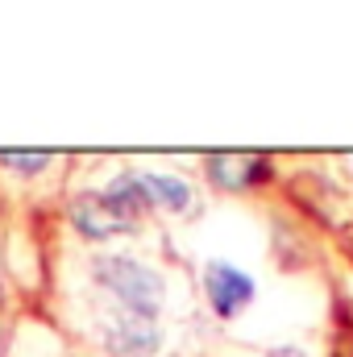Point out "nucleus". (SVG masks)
Returning <instances> with one entry per match:
<instances>
[{"label":"nucleus","mask_w":353,"mask_h":357,"mask_svg":"<svg viewBox=\"0 0 353 357\" xmlns=\"http://www.w3.org/2000/svg\"><path fill=\"white\" fill-rule=\"evenodd\" d=\"M96 278L125 303V312L154 320L158 303H163V278L150 266L133 262V258H100L96 262Z\"/></svg>","instance_id":"f257e3e1"},{"label":"nucleus","mask_w":353,"mask_h":357,"mask_svg":"<svg viewBox=\"0 0 353 357\" xmlns=\"http://www.w3.org/2000/svg\"><path fill=\"white\" fill-rule=\"evenodd\" d=\"M71 220L75 229L91 237V241H104V237H117V233H129L137 216H129L121 204H112L108 195H80L71 204Z\"/></svg>","instance_id":"f03ea898"},{"label":"nucleus","mask_w":353,"mask_h":357,"mask_svg":"<svg viewBox=\"0 0 353 357\" xmlns=\"http://www.w3.org/2000/svg\"><path fill=\"white\" fill-rule=\"evenodd\" d=\"M204 287H208V299H212V312H216V316L241 312V307L250 303V295H254L250 274H241V270L229 266V262H212L208 274H204Z\"/></svg>","instance_id":"7ed1b4c3"},{"label":"nucleus","mask_w":353,"mask_h":357,"mask_svg":"<svg viewBox=\"0 0 353 357\" xmlns=\"http://www.w3.org/2000/svg\"><path fill=\"white\" fill-rule=\"evenodd\" d=\"M108 333V349L121 357H142V354H154L163 341H158V328H154V320H146V316H133V312H125L117 324H108L104 328Z\"/></svg>","instance_id":"20e7f679"},{"label":"nucleus","mask_w":353,"mask_h":357,"mask_svg":"<svg viewBox=\"0 0 353 357\" xmlns=\"http://www.w3.org/2000/svg\"><path fill=\"white\" fill-rule=\"evenodd\" d=\"M266 158L258 154H212L208 158V175L212 183H220V187H229V191H237V187H250L254 178H266Z\"/></svg>","instance_id":"39448f33"},{"label":"nucleus","mask_w":353,"mask_h":357,"mask_svg":"<svg viewBox=\"0 0 353 357\" xmlns=\"http://www.w3.org/2000/svg\"><path fill=\"white\" fill-rule=\"evenodd\" d=\"M137 187H142L146 208H150V204H158V208H167V212H187V204H191V187H187L183 178H171V175H137Z\"/></svg>","instance_id":"423d86ee"},{"label":"nucleus","mask_w":353,"mask_h":357,"mask_svg":"<svg viewBox=\"0 0 353 357\" xmlns=\"http://www.w3.org/2000/svg\"><path fill=\"white\" fill-rule=\"evenodd\" d=\"M0 162H4V167H17V171H25V175H33V171H42V167L50 162V154H46V150H38V154H17V150H0Z\"/></svg>","instance_id":"0eeeda50"},{"label":"nucleus","mask_w":353,"mask_h":357,"mask_svg":"<svg viewBox=\"0 0 353 357\" xmlns=\"http://www.w3.org/2000/svg\"><path fill=\"white\" fill-rule=\"evenodd\" d=\"M274 357H303V354H299V349H278Z\"/></svg>","instance_id":"6e6552de"}]
</instances>
